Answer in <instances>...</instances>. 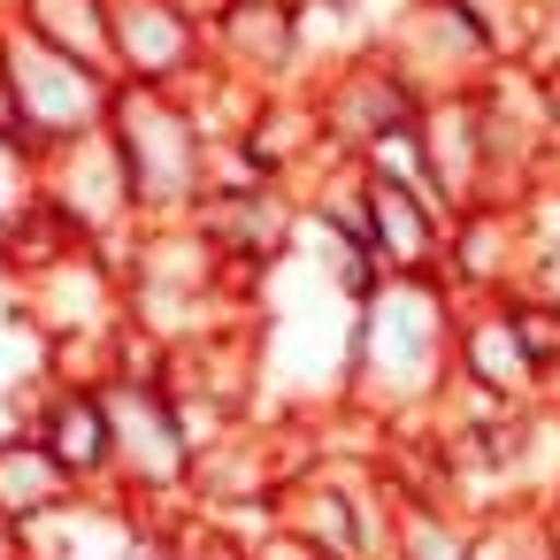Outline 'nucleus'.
<instances>
[{
	"label": "nucleus",
	"instance_id": "1",
	"mask_svg": "<svg viewBox=\"0 0 560 560\" xmlns=\"http://www.w3.org/2000/svg\"><path fill=\"white\" fill-rule=\"evenodd\" d=\"M445 361H453V330H445L438 292L384 284L361 307V323H353V399H369L384 415H407L438 392Z\"/></svg>",
	"mask_w": 560,
	"mask_h": 560
},
{
	"label": "nucleus",
	"instance_id": "2",
	"mask_svg": "<svg viewBox=\"0 0 560 560\" xmlns=\"http://www.w3.org/2000/svg\"><path fill=\"white\" fill-rule=\"evenodd\" d=\"M0 70H9V93H16V131L24 147H78L93 131H108V108H116V78L39 47L32 32H9L0 39Z\"/></svg>",
	"mask_w": 560,
	"mask_h": 560
},
{
	"label": "nucleus",
	"instance_id": "3",
	"mask_svg": "<svg viewBox=\"0 0 560 560\" xmlns=\"http://www.w3.org/2000/svg\"><path fill=\"white\" fill-rule=\"evenodd\" d=\"M108 399V476L139 499H162L192 476V438H185V407L170 384L154 376H124L101 384Z\"/></svg>",
	"mask_w": 560,
	"mask_h": 560
},
{
	"label": "nucleus",
	"instance_id": "4",
	"mask_svg": "<svg viewBox=\"0 0 560 560\" xmlns=\"http://www.w3.org/2000/svg\"><path fill=\"white\" fill-rule=\"evenodd\" d=\"M108 139L124 154V177H131L139 208H177V200L200 192V139H192L185 108H170L162 93L124 85L116 108H108Z\"/></svg>",
	"mask_w": 560,
	"mask_h": 560
},
{
	"label": "nucleus",
	"instance_id": "5",
	"mask_svg": "<svg viewBox=\"0 0 560 560\" xmlns=\"http://www.w3.org/2000/svg\"><path fill=\"white\" fill-rule=\"evenodd\" d=\"M108 39H116V70L147 93L200 55V32L177 0H108Z\"/></svg>",
	"mask_w": 560,
	"mask_h": 560
},
{
	"label": "nucleus",
	"instance_id": "6",
	"mask_svg": "<svg viewBox=\"0 0 560 560\" xmlns=\"http://www.w3.org/2000/svg\"><path fill=\"white\" fill-rule=\"evenodd\" d=\"M24 430L62 460V476L78 491L108 476V399H101V384H55Z\"/></svg>",
	"mask_w": 560,
	"mask_h": 560
},
{
	"label": "nucleus",
	"instance_id": "7",
	"mask_svg": "<svg viewBox=\"0 0 560 560\" xmlns=\"http://www.w3.org/2000/svg\"><path fill=\"white\" fill-rule=\"evenodd\" d=\"M62 506H78V483L62 476V460H55L32 430H9V438H0V522L39 529V522H55Z\"/></svg>",
	"mask_w": 560,
	"mask_h": 560
},
{
	"label": "nucleus",
	"instance_id": "8",
	"mask_svg": "<svg viewBox=\"0 0 560 560\" xmlns=\"http://www.w3.org/2000/svg\"><path fill=\"white\" fill-rule=\"evenodd\" d=\"M361 223H369V238H376L399 269H415V261L438 254V215L422 208V192H415L407 177L369 170V177H361Z\"/></svg>",
	"mask_w": 560,
	"mask_h": 560
},
{
	"label": "nucleus",
	"instance_id": "9",
	"mask_svg": "<svg viewBox=\"0 0 560 560\" xmlns=\"http://www.w3.org/2000/svg\"><path fill=\"white\" fill-rule=\"evenodd\" d=\"M39 47L116 78V39H108V0H32V24H24Z\"/></svg>",
	"mask_w": 560,
	"mask_h": 560
},
{
	"label": "nucleus",
	"instance_id": "10",
	"mask_svg": "<svg viewBox=\"0 0 560 560\" xmlns=\"http://www.w3.org/2000/svg\"><path fill=\"white\" fill-rule=\"evenodd\" d=\"M460 361H468V376L476 384H491V392H529L537 384V346H529V330H522V315H491V323H476L468 338H460Z\"/></svg>",
	"mask_w": 560,
	"mask_h": 560
},
{
	"label": "nucleus",
	"instance_id": "11",
	"mask_svg": "<svg viewBox=\"0 0 560 560\" xmlns=\"http://www.w3.org/2000/svg\"><path fill=\"white\" fill-rule=\"evenodd\" d=\"M32 170H39V162H32V147H24L16 131H0V223H16V215L47 192Z\"/></svg>",
	"mask_w": 560,
	"mask_h": 560
},
{
	"label": "nucleus",
	"instance_id": "12",
	"mask_svg": "<svg viewBox=\"0 0 560 560\" xmlns=\"http://www.w3.org/2000/svg\"><path fill=\"white\" fill-rule=\"evenodd\" d=\"M0 560H32V545H24V529H16V522H0Z\"/></svg>",
	"mask_w": 560,
	"mask_h": 560
}]
</instances>
